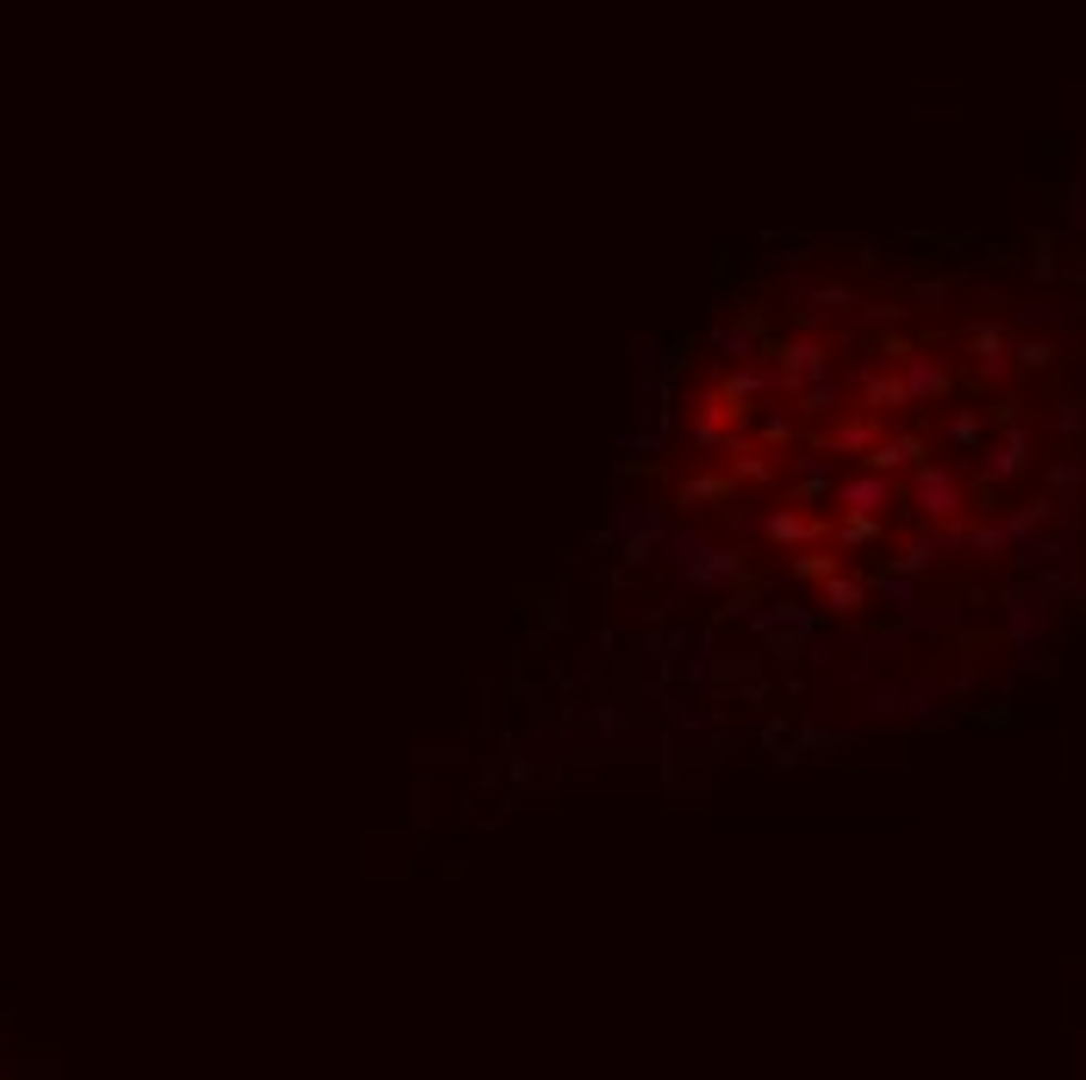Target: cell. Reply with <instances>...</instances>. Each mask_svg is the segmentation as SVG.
Returning a JSON list of instances; mask_svg holds the SVG:
<instances>
[{
	"instance_id": "cell-1",
	"label": "cell",
	"mask_w": 1086,
	"mask_h": 1080,
	"mask_svg": "<svg viewBox=\"0 0 1086 1080\" xmlns=\"http://www.w3.org/2000/svg\"><path fill=\"white\" fill-rule=\"evenodd\" d=\"M918 500H924V512L943 519V512H956V506H961V487L943 475V469H924V475H918Z\"/></svg>"
},
{
	"instance_id": "cell-2",
	"label": "cell",
	"mask_w": 1086,
	"mask_h": 1080,
	"mask_svg": "<svg viewBox=\"0 0 1086 1080\" xmlns=\"http://www.w3.org/2000/svg\"><path fill=\"white\" fill-rule=\"evenodd\" d=\"M893 494L881 475H856V481H843V506L849 512H881V500Z\"/></svg>"
},
{
	"instance_id": "cell-3",
	"label": "cell",
	"mask_w": 1086,
	"mask_h": 1080,
	"mask_svg": "<svg viewBox=\"0 0 1086 1080\" xmlns=\"http://www.w3.org/2000/svg\"><path fill=\"white\" fill-rule=\"evenodd\" d=\"M911 456H918V437H893V444L874 450V469H899V462H911Z\"/></svg>"
},
{
	"instance_id": "cell-4",
	"label": "cell",
	"mask_w": 1086,
	"mask_h": 1080,
	"mask_svg": "<svg viewBox=\"0 0 1086 1080\" xmlns=\"http://www.w3.org/2000/svg\"><path fill=\"white\" fill-rule=\"evenodd\" d=\"M768 531H775V537H787V544H793V537H812V525H806V519H793V512H775V519H768Z\"/></svg>"
},
{
	"instance_id": "cell-5",
	"label": "cell",
	"mask_w": 1086,
	"mask_h": 1080,
	"mask_svg": "<svg viewBox=\"0 0 1086 1080\" xmlns=\"http://www.w3.org/2000/svg\"><path fill=\"white\" fill-rule=\"evenodd\" d=\"M831 606H836V612L861 606V587H856V581H831Z\"/></svg>"
},
{
	"instance_id": "cell-6",
	"label": "cell",
	"mask_w": 1086,
	"mask_h": 1080,
	"mask_svg": "<svg viewBox=\"0 0 1086 1080\" xmlns=\"http://www.w3.org/2000/svg\"><path fill=\"white\" fill-rule=\"evenodd\" d=\"M911 387H918V394H936V387H943V376H936L931 363H911Z\"/></svg>"
}]
</instances>
